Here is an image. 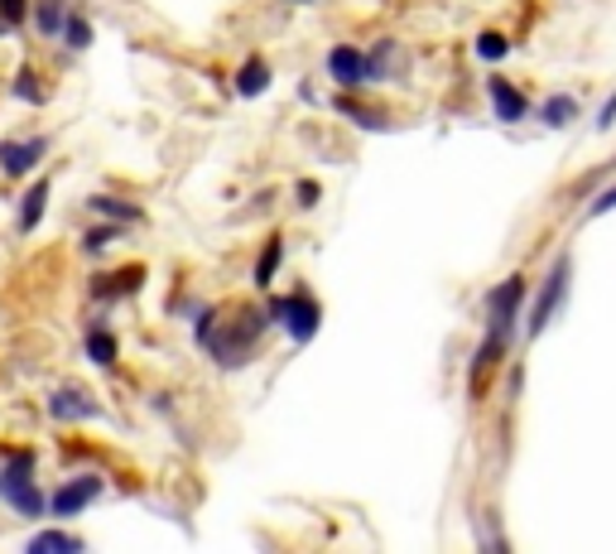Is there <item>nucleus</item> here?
Returning a JSON list of instances; mask_svg holds the SVG:
<instances>
[{"label":"nucleus","mask_w":616,"mask_h":554,"mask_svg":"<svg viewBox=\"0 0 616 554\" xmlns=\"http://www.w3.org/2000/svg\"><path fill=\"white\" fill-rule=\"evenodd\" d=\"M260 333H265V313H256V309H241L232 323H217V313H212V328L198 347H208L222 367H241L251 357V347L260 343Z\"/></svg>","instance_id":"f257e3e1"},{"label":"nucleus","mask_w":616,"mask_h":554,"mask_svg":"<svg viewBox=\"0 0 616 554\" xmlns=\"http://www.w3.org/2000/svg\"><path fill=\"white\" fill-rule=\"evenodd\" d=\"M0 497L15 506L20 516H30V521H39L48 511V497L34 482V449H20L5 458V468H0Z\"/></svg>","instance_id":"f03ea898"},{"label":"nucleus","mask_w":616,"mask_h":554,"mask_svg":"<svg viewBox=\"0 0 616 554\" xmlns=\"http://www.w3.org/2000/svg\"><path fill=\"white\" fill-rule=\"evenodd\" d=\"M569 270H573V261L569 256H559L549 265V275H545V285H539V295H535V304H530V323H525V333L530 337H539L554 323V313L563 309V299H569Z\"/></svg>","instance_id":"7ed1b4c3"},{"label":"nucleus","mask_w":616,"mask_h":554,"mask_svg":"<svg viewBox=\"0 0 616 554\" xmlns=\"http://www.w3.org/2000/svg\"><path fill=\"white\" fill-rule=\"evenodd\" d=\"M102 487H106V482L96 477V473H78V477H68L63 487H58L54 497H48V511H54L58 521H68V516H82L96 497H102Z\"/></svg>","instance_id":"20e7f679"},{"label":"nucleus","mask_w":616,"mask_h":554,"mask_svg":"<svg viewBox=\"0 0 616 554\" xmlns=\"http://www.w3.org/2000/svg\"><path fill=\"white\" fill-rule=\"evenodd\" d=\"M280 323L289 328V337H294V343H309V337L318 333V323H323L318 299H309V289H294V295L284 299V309H280Z\"/></svg>","instance_id":"39448f33"},{"label":"nucleus","mask_w":616,"mask_h":554,"mask_svg":"<svg viewBox=\"0 0 616 554\" xmlns=\"http://www.w3.org/2000/svg\"><path fill=\"white\" fill-rule=\"evenodd\" d=\"M505 347H511V333H501L497 323H487V337H481V347L473 353V371H467V381H473V395H481V385H487V377L501 367Z\"/></svg>","instance_id":"423d86ee"},{"label":"nucleus","mask_w":616,"mask_h":554,"mask_svg":"<svg viewBox=\"0 0 616 554\" xmlns=\"http://www.w3.org/2000/svg\"><path fill=\"white\" fill-rule=\"evenodd\" d=\"M48 415H54L58 425H78V419H96V415H102V405H96L82 385H58V391L48 395Z\"/></svg>","instance_id":"0eeeda50"},{"label":"nucleus","mask_w":616,"mask_h":554,"mask_svg":"<svg viewBox=\"0 0 616 554\" xmlns=\"http://www.w3.org/2000/svg\"><path fill=\"white\" fill-rule=\"evenodd\" d=\"M48 154V136H30V140H5L0 145V174L10 178H24L34 174V164H39Z\"/></svg>","instance_id":"6e6552de"},{"label":"nucleus","mask_w":616,"mask_h":554,"mask_svg":"<svg viewBox=\"0 0 616 554\" xmlns=\"http://www.w3.org/2000/svg\"><path fill=\"white\" fill-rule=\"evenodd\" d=\"M521 299H525V280L521 275H511L501 289H491V299H487V309H491V319L487 323H497L501 333H515V313H521Z\"/></svg>","instance_id":"1a4fd4ad"},{"label":"nucleus","mask_w":616,"mask_h":554,"mask_svg":"<svg viewBox=\"0 0 616 554\" xmlns=\"http://www.w3.org/2000/svg\"><path fill=\"white\" fill-rule=\"evenodd\" d=\"M144 285V265H120L112 275H96L92 280V299H126Z\"/></svg>","instance_id":"9d476101"},{"label":"nucleus","mask_w":616,"mask_h":554,"mask_svg":"<svg viewBox=\"0 0 616 554\" xmlns=\"http://www.w3.org/2000/svg\"><path fill=\"white\" fill-rule=\"evenodd\" d=\"M328 72L342 82V88H357V82H367V54L352 44H337L328 54Z\"/></svg>","instance_id":"9b49d317"},{"label":"nucleus","mask_w":616,"mask_h":554,"mask_svg":"<svg viewBox=\"0 0 616 554\" xmlns=\"http://www.w3.org/2000/svg\"><path fill=\"white\" fill-rule=\"evenodd\" d=\"M48 193H54V184H48V178H34V184L24 188V198H20V217H15L20 232H34V227L44 222V212H48Z\"/></svg>","instance_id":"f8f14e48"},{"label":"nucleus","mask_w":616,"mask_h":554,"mask_svg":"<svg viewBox=\"0 0 616 554\" xmlns=\"http://www.w3.org/2000/svg\"><path fill=\"white\" fill-rule=\"evenodd\" d=\"M82 347H88V357L96 361V367H106V371H112V367H116V357H120L116 333L106 328V323H88V333H82Z\"/></svg>","instance_id":"ddd939ff"},{"label":"nucleus","mask_w":616,"mask_h":554,"mask_svg":"<svg viewBox=\"0 0 616 554\" xmlns=\"http://www.w3.org/2000/svg\"><path fill=\"white\" fill-rule=\"evenodd\" d=\"M88 208L96 217H106V222H120V227H130V222H144V212L136 208V203H126V198H112V193H92L88 198Z\"/></svg>","instance_id":"4468645a"},{"label":"nucleus","mask_w":616,"mask_h":554,"mask_svg":"<svg viewBox=\"0 0 616 554\" xmlns=\"http://www.w3.org/2000/svg\"><path fill=\"white\" fill-rule=\"evenodd\" d=\"M491 106H497V116L501 120H525V112H530V102L521 96V88H511L505 78H491Z\"/></svg>","instance_id":"2eb2a0df"},{"label":"nucleus","mask_w":616,"mask_h":554,"mask_svg":"<svg viewBox=\"0 0 616 554\" xmlns=\"http://www.w3.org/2000/svg\"><path fill=\"white\" fill-rule=\"evenodd\" d=\"M270 88V64H265L260 54H251L246 64L236 68V96H260Z\"/></svg>","instance_id":"dca6fc26"},{"label":"nucleus","mask_w":616,"mask_h":554,"mask_svg":"<svg viewBox=\"0 0 616 554\" xmlns=\"http://www.w3.org/2000/svg\"><path fill=\"white\" fill-rule=\"evenodd\" d=\"M30 554H82L88 545H82L78 535H68V530H39V535L24 545Z\"/></svg>","instance_id":"f3484780"},{"label":"nucleus","mask_w":616,"mask_h":554,"mask_svg":"<svg viewBox=\"0 0 616 554\" xmlns=\"http://www.w3.org/2000/svg\"><path fill=\"white\" fill-rule=\"evenodd\" d=\"M58 39H63L68 54H88V44H92V20L82 15V10H68V15H63V30H58Z\"/></svg>","instance_id":"a211bd4d"},{"label":"nucleus","mask_w":616,"mask_h":554,"mask_svg":"<svg viewBox=\"0 0 616 554\" xmlns=\"http://www.w3.org/2000/svg\"><path fill=\"white\" fill-rule=\"evenodd\" d=\"M63 15H68L63 0H39V5H30V20H34V30H39L44 39H58V30H63Z\"/></svg>","instance_id":"6ab92c4d"},{"label":"nucleus","mask_w":616,"mask_h":554,"mask_svg":"<svg viewBox=\"0 0 616 554\" xmlns=\"http://www.w3.org/2000/svg\"><path fill=\"white\" fill-rule=\"evenodd\" d=\"M10 92H15L24 106H44L48 102V92H44V82H39V72H34V64H20L15 82H10Z\"/></svg>","instance_id":"aec40b11"},{"label":"nucleus","mask_w":616,"mask_h":554,"mask_svg":"<svg viewBox=\"0 0 616 554\" xmlns=\"http://www.w3.org/2000/svg\"><path fill=\"white\" fill-rule=\"evenodd\" d=\"M573 116H578V96L573 92H559V96H549V102L539 106V120H545L549 130H563Z\"/></svg>","instance_id":"412c9836"},{"label":"nucleus","mask_w":616,"mask_h":554,"mask_svg":"<svg viewBox=\"0 0 616 554\" xmlns=\"http://www.w3.org/2000/svg\"><path fill=\"white\" fill-rule=\"evenodd\" d=\"M280 261H284V241L270 236V241H265V251H260V261H256V289H270L275 270H280Z\"/></svg>","instance_id":"4be33fe9"},{"label":"nucleus","mask_w":616,"mask_h":554,"mask_svg":"<svg viewBox=\"0 0 616 554\" xmlns=\"http://www.w3.org/2000/svg\"><path fill=\"white\" fill-rule=\"evenodd\" d=\"M505 54H511V39H505V34H497V30H481V34H477V58H487V64H501Z\"/></svg>","instance_id":"5701e85b"},{"label":"nucleus","mask_w":616,"mask_h":554,"mask_svg":"<svg viewBox=\"0 0 616 554\" xmlns=\"http://www.w3.org/2000/svg\"><path fill=\"white\" fill-rule=\"evenodd\" d=\"M337 112L342 116H352L361 130H385V116H376V112H367V106H357L352 96H337Z\"/></svg>","instance_id":"b1692460"},{"label":"nucleus","mask_w":616,"mask_h":554,"mask_svg":"<svg viewBox=\"0 0 616 554\" xmlns=\"http://www.w3.org/2000/svg\"><path fill=\"white\" fill-rule=\"evenodd\" d=\"M30 20V0H0V30H20V24Z\"/></svg>","instance_id":"393cba45"},{"label":"nucleus","mask_w":616,"mask_h":554,"mask_svg":"<svg viewBox=\"0 0 616 554\" xmlns=\"http://www.w3.org/2000/svg\"><path fill=\"white\" fill-rule=\"evenodd\" d=\"M116 236H120V222H112V227H96V232L82 236V251H88V256H96V251H106Z\"/></svg>","instance_id":"a878e982"},{"label":"nucleus","mask_w":616,"mask_h":554,"mask_svg":"<svg viewBox=\"0 0 616 554\" xmlns=\"http://www.w3.org/2000/svg\"><path fill=\"white\" fill-rule=\"evenodd\" d=\"M612 120H616V92L602 102V112H597V130H612Z\"/></svg>","instance_id":"bb28decb"},{"label":"nucleus","mask_w":616,"mask_h":554,"mask_svg":"<svg viewBox=\"0 0 616 554\" xmlns=\"http://www.w3.org/2000/svg\"><path fill=\"white\" fill-rule=\"evenodd\" d=\"M616 208V184L607 188V193H597V203H593V208H588V212H593V217H602V212H612Z\"/></svg>","instance_id":"cd10ccee"},{"label":"nucleus","mask_w":616,"mask_h":554,"mask_svg":"<svg viewBox=\"0 0 616 554\" xmlns=\"http://www.w3.org/2000/svg\"><path fill=\"white\" fill-rule=\"evenodd\" d=\"M318 198H323V188H318V184H309V178H304V184H299V203H304V208H313Z\"/></svg>","instance_id":"c85d7f7f"},{"label":"nucleus","mask_w":616,"mask_h":554,"mask_svg":"<svg viewBox=\"0 0 616 554\" xmlns=\"http://www.w3.org/2000/svg\"><path fill=\"white\" fill-rule=\"evenodd\" d=\"M294 5H309V0H294Z\"/></svg>","instance_id":"c756f323"},{"label":"nucleus","mask_w":616,"mask_h":554,"mask_svg":"<svg viewBox=\"0 0 616 554\" xmlns=\"http://www.w3.org/2000/svg\"><path fill=\"white\" fill-rule=\"evenodd\" d=\"M0 34H5V30H0Z\"/></svg>","instance_id":"7c9ffc66"}]
</instances>
